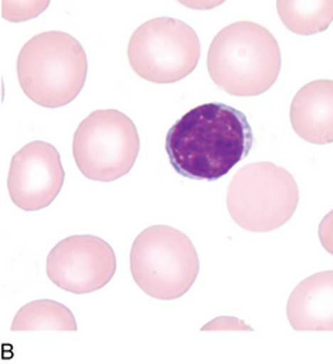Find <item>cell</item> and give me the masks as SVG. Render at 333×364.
<instances>
[{
	"mask_svg": "<svg viewBox=\"0 0 333 364\" xmlns=\"http://www.w3.org/2000/svg\"><path fill=\"white\" fill-rule=\"evenodd\" d=\"M78 326L73 312L63 304L51 299L33 301L16 314L10 331H68L77 332Z\"/></svg>",
	"mask_w": 333,
	"mask_h": 364,
	"instance_id": "obj_12",
	"label": "cell"
},
{
	"mask_svg": "<svg viewBox=\"0 0 333 364\" xmlns=\"http://www.w3.org/2000/svg\"><path fill=\"white\" fill-rule=\"evenodd\" d=\"M278 14L288 30L300 36H314L331 27L333 1H277Z\"/></svg>",
	"mask_w": 333,
	"mask_h": 364,
	"instance_id": "obj_13",
	"label": "cell"
},
{
	"mask_svg": "<svg viewBox=\"0 0 333 364\" xmlns=\"http://www.w3.org/2000/svg\"><path fill=\"white\" fill-rule=\"evenodd\" d=\"M287 318L298 332H332V271L314 274L292 291L287 304Z\"/></svg>",
	"mask_w": 333,
	"mask_h": 364,
	"instance_id": "obj_11",
	"label": "cell"
},
{
	"mask_svg": "<svg viewBox=\"0 0 333 364\" xmlns=\"http://www.w3.org/2000/svg\"><path fill=\"white\" fill-rule=\"evenodd\" d=\"M281 47L264 26L243 20L221 28L207 51L213 82L236 97H258L278 80Z\"/></svg>",
	"mask_w": 333,
	"mask_h": 364,
	"instance_id": "obj_2",
	"label": "cell"
},
{
	"mask_svg": "<svg viewBox=\"0 0 333 364\" xmlns=\"http://www.w3.org/2000/svg\"><path fill=\"white\" fill-rule=\"evenodd\" d=\"M290 119L304 141L315 145L332 144V80H317L304 85L292 100Z\"/></svg>",
	"mask_w": 333,
	"mask_h": 364,
	"instance_id": "obj_10",
	"label": "cell"
},
{
	"mask_svg": "<svg viewBox=\"0 0 333 364\" xmlns=\"http://www.w3.org/2000/svg\"><path fill=\"white\" fill-rule=\"evenodd\" d=\"M131 274L149 296L173 301L193 287L200 259L191 240L169 225L145 228L131 248Z\"/></svg>",
	"mask_w": 333,
	"mask_h": 364,
	"instance_id": "obj_4",
	"label": "cell"
},
{
	"mask_svg": "<svg viewBox=\"0 0 333 364\" xmlns=\"http://www.w3.org/2000/svg\"><path fill=\"white\" fill-rule=\"evenodd\" d=\"M300 203L295 178L273 162L243 166L227 190V208L241 228L270 232L291 220Z\"/></svg>",
	"mask_w": 333,
	"mask_h": 364,
	"instance_id": "obj_5",
	"label": "cell"
},
{
	"mask_svg": "<svg viewBox=\"0 0 333 364\" xmlns=\"http://www.w3.org/2000/svg\"><path fill=\"white\" fill-rule=\"evenodd\" d=\"M20 88L34 104L61 108L81 92L88 73V58L81 43L65 31L33 36L17 55Z\"/></svg>",
	"mask_w": 333,
	"mask_h": 364,
	"instance_id": "obj_3",
	"label": "cell"
},
{
	"mask_svg": "<svg viewBox=\"0 0 333 364\" xmlns=\"http://www.w3.org/2000/svg\"><path fill=\"white\" fill-rule=\"evenodd\" d=\"M64 178L58 151L48 142L34 141L11 158L7 175L9 196L18 208L37 211L56 200Z\"/></svg>",
	"mask_w": 333,
	"mask_h": 364,
	"instance_id": "obj_9",
	"label": "cell"
},
{
	"mask_svg": "<svg viewBox=\"0 0 333 364\" xmlns=\"http://www.w3.org/2000/svg\"><path fill=\"white\" fill-rule=\"evenodd\" d=\"M141 149L134 121L118 109L91 112L75 129L73 155L90 181L110 183L128 175Z\"/></svg>",
	"mask_w": 333,
	"mask_h": 364,
	"instance_id": "obj_6",
	"label": "cell"
},
{
	"mask_svg": "<svg viewBox=\"0 0 333 364\" xmlns=\"http://www.w3.org/2000/svg\"><path fill=\"white\" fill-rule=\"evenodd\" d=\"M200 40L184 21L157 17L130 38L128 61L134 73L154 84H174L190 75L200 60Z\"/></svg>",
	"mask_w": 333,
	"mask_h": 364,
	"instance_id": "obj_7",
	"label": "cell"
},
{
	"mask_svg": "<svg viewBox=\"0 0 333 364\" xmlns=\"http://www.w3.org/2000/svg\"><path fill=\"white\" fill-rule=\"evenodd\" d=\"M117 257L112 247L95 235H71L61 240L47 255L50 281L67 292H95L114 278Z\"/></svg>",
	"mask_w": 333,
	"mask_h": 364,
	"instance_id": "obj_8",
	"label": "cell"
},
{
	"mask_svg": "<svg viewBox=\"0 0 333 364\" xmlns=\"http://www.w3.org/2000/svg\"><path fill=\"white\" fill-rule=\"evenodd\" d=\"M210 329H228V331H253L250 326L243 323L238 319L234 318H217L214 322L207 323L201 331H210Z\"/></svg>",
	"mask_w": 333,
	"mask_h": 364,
	"instance_id": "obj_14",
	"label": "cell"
},
{
	"mask_svg": "<svg viewBox=\"0 0 333 364\" xmlns=\"http://www.w3.org/2000/svg\"><path fill=\"white\" fill-rule=\"evenodd\" d=\"M253 141L241 111L210 102L190 109L169 129L167 158L180 176L216 182L250 155Z\"/></svg>",
	"mask_w": 333,
	"mask_h": 364,
	"instance_id": "obj_1",
	"label": "cell"
}]
</instances>
